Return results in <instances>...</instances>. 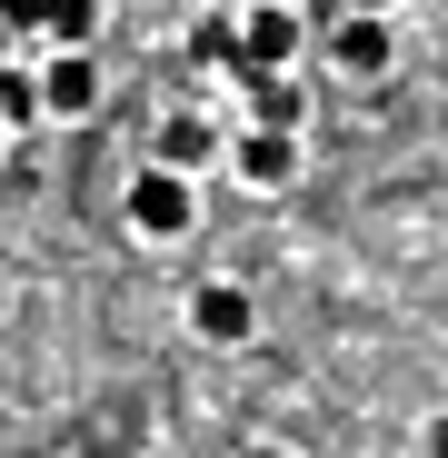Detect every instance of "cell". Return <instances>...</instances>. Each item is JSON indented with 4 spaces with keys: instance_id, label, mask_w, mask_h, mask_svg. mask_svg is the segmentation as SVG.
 Masks as SVG:
<instances>
[{
    "instance_id": "7a4b0ae2",
    "label": "cell",
    "mask_w": 448,
    "mask_h": 458,
    "mask_svg": "<svg viewBox=\"0 0 448 458\" xmlns=\"http://www.w3.org/2000/svg\"><path fill=\"white\" fill-rule=\"evenodd\" d=\"M180 319H190L199 349H249V339H259V299H249L240 279H199V289L180 299Z\"/></svg>"
},
{
    "instance_id": "ba28073f",
    "label": "cell",
    "mask_w": 448,
    "mask_h": 458,
    "mask_svg": "<svg viewBox=\"0 0 448 458\" xmlns=\"http://www.w3.org/2000/svg\"><path fill=\"white\" fill-rule=\"evenodd\" d=\"M40 40H50V50H90V40H100V0H50V11H40Z\"/></svg>"
},
{
    "instance_id": "9c48e42d",
    "label": "cell",
    "mask_w": 448,
    "mask_h": 458,
    "mask_svg": "<svg viewBox=\"0 0 448 458\" xmlns=\"http://www.w3.org/2000/svg\"><path fill=\"white\" fill-rule=\"evenodd\" d=\"M190 60H199V70H230V81H240V70H249V60H240V21H199V30H190Z\"/></svg>"
},
{
    "instance_id": "3957f363",
    "label": "cell",
    "mask_w": 448,
    "mask_h": 458,
    "mask_svg": "<svg viewBox=\"0 0 448 458\" xmlns=\"http://www.w3.org/2000/svg\"><path fill=\"white\" fill-rule=\"evenodd\" d=\"M299 50H309V11H299V0H249L240 11V60L249 70H289ZM240 70V81H249Z\"/></svg>"
},
{
    "instance_id": "5b68a950",
    "label": "cell",
    "mask_w": 448,
    "mask_h": 458,
    "mask_svg": "<svg viewBox=\"0 0 448 458\" xmlns=\"http://www.w3.org/2000/svg\"><path fill=\"white\" fill-rule=\"evenodd\" d=\"M100 110V50H50L40 60V120H90Z\"/></svg>"
},
{
    "instance_id": "2e32d148",
    "label": "cell",
    "mask_w": 448,
    "mask_h": 458,
    "mask_svg": "<svg viewBox=\"0 0 448 458\" xmlns=\"http://www.w3.org/2000/svg\"><path fill=\"white\" fill-rule=\"evenodd\" d=\"M0 310H11V279H0Z\"/></svg>"
},
{
    "instance_id": "9a60e30c",
    "label": "cell",
    "mask_w": 448,
    "mask_h": 458,
    "mask_svg": "<svg viewBox=\"0 0 448 458\" xmlns=\"http://www.w3.org/2000/svg\"><path fill=\"white\" fill-rule=\"evenodd\" d=\"M349 11H379V21H399V0H349Z\"/></svg>"
},
{
    "instance_id": "e0dca14e",
    "label": "cell",
    "mask_w": 448,
    "mask_h": 458,
    "mask_svg": "<svg viewBox=\"0 0 448 458\" xmlns=\"http://www.w3.org/2000/svg\"><path fill=\"white\" fill-rule=\"evenodd\" d=\"M0 140H11V120H0Z\"/></svg>"
},
{
    "instance_id": "52a82bcc",
    "label": "cell",
    "mask_w": 448,
    "mask_h": 458,
    "mask_svg": "<svg viewBox=\"0 0 448 458\" xmlns=\"http://www.w3.org/2000/svg\"><path fill=\"white\" fill-rule=\"evenodd\" d=\"M249 130H309V100L289 90V70H249Z\"/></svg>"
},
{
    "instance_id": "8fae6325",
    "label": "cell",
    "mask_w": 448,
    "mask_h": 458,
    "mask_svg": "<svg viewBox=\"0 0 448 458\" xmlns=\"http://www.w3.org/2000/svg\"><path fill=\"white\" fill-rule=\"evenodd\" d=\"M0 120H40V70H0Z\"/></svg>"
},
{
    "instance_id": "30bf717a",
    "label": "cell",
    "mask_w": 448,
    "mask_h": 458,
    "mask_svg": "<svg viewBox=\"0 0 448 458\" xmlns=\"http://www.w3.org/2000/svg\"><path fill=\"white\" fill-rule=\"evenodd\" d=\"M160 160H170V170H190V180H199V160H209V120H199V110H180V120H170V130H160Z\"/></svg>"
},
{
    "instance_id": "7c38bea8",
    "label": "cell",
    "mask_w": 448,
    "mask_h": 458,
    "mask_svg": "<svg viewBox=\"0 0 448 458\" xmlns=\"http://www.w3.org/2000/svg\"><path fill=\"white\" fill-rule=\"evenodd\" d=\"M418 458H448V409H428V419H418Z\"/></svg>"
},
{
    "instance_id": "277c9868",
    "label": "cell",
    "mask_w": 448,
    "mask_h": 458,
    "mask_svg": "<svg viewBox=\"0 0 448 458\" xmlns=\"http://www.w3.org/2000/svg\"><path fill=\"white\" fill-rule=\"evenodd\" d=\"M389 60H399V21H379V11H349L329 30V70L339 81H389Z\"/></svg>"
},
{
    "instance_id": "5bb4252c",
    "label": "cell",
    "mask_w": 448,
    "mask_h": 458,
    "mask_svg": "<svg viewBox=\"0 0 448 458\" xmlns=\"http://www.w3.org/2000/svg\"><path fill=\"white\" fill-rule=\"evenodd\" d=\"M230 458H299V448H279V438H240Z\"/></svg>"
},
{
    "instance_id": "4fadbf2b",
    "label": "cell",
    "mask_w": 448,
    "mask_h": 458,
    "mask_svg": "<svg viewBox=\"0 0 448 458\" xmlns=\"http://www.w3.org/2000/svg\"><path fill=\"white\" fill-rule=\"evenodd\" d=\"M40 11H50V0H0V21H11V30H40Z\"/></svg>"
},
{
    "instance_id": "6da1fadb",
    "label": "cell",
    "mask_w": 448,
    "mask_h": 458,
    "mask_svg": "<svg viewBox=\"0 0 448 458\" xmlns=\"http://www.w3.org/2000/svg\"><path fill=\"white\" fill-rule=\"evenodd\" d=\"M120 219H130V240L170 250V240H190V229H199V180H190V170H170V160H149V170L130 180Z\"/></svg>"
},
{
    "instance_id": "8992f818",
    "label": "cell",
    "mask_w": 448,
    "mask_h": 458,
    "mask_svg": "<svg viewBox=\"0 0 448 458\" xmlns=\"http://www.w3.org/2000/svg\"><path fill=\"white\" fill-rule=\"evenodd\" d=\"M230 180L240 190H289L299 180V130H240L230 140Z\"/></svg>"
}]
</instances>
